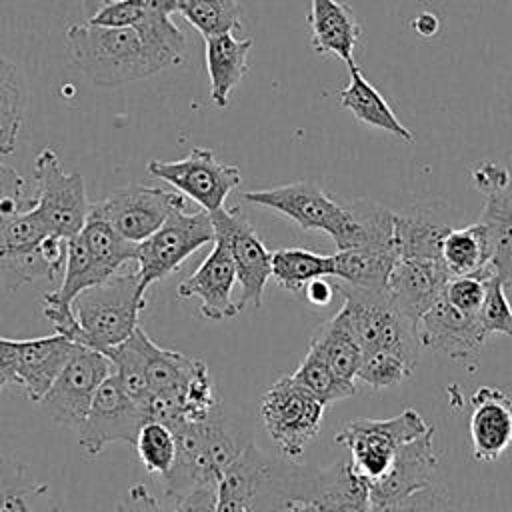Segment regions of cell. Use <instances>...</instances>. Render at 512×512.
<instances>
[{"mask_svg": "<svg viewBox=\"0 0 512 512\" xmlns=\"http://www.w3.org/2000/svg\"><path fill=\"white\" fill-rule=\"evenodd\" d=\"M170 430L176 438V460L160 480L170 500L196 486H216L222 472L246 446L238 442L240 438L220 406L204 420L182 422Z\"/></svg>", "mask_w": 512, "mask_h": 512, "instance_id": "obj_1", "label": "cell"}, {"mask_svg": "<svg viewBox=\"0 0 512 512\" xmlns=\"http://www.w3.org/2000/svg\"><path fill=\"white\" fill-rule=\"evenodd\" d=\"M66 46L72 62L96 86L112 88L158 74L136 28L72 24Z\"/></svg>", "mask_w": 512, "mask_h": 512, "instance_id": "obj_2", "label": "cell"}, {"mask_svg": "<svg viewBox=\"0 0 512 512\" xmlns=\"http://www.w3.org/2000/svg\"><path fill=\"white\" fill-rule=\"evenodd\" d=\"M146 308L136 272L112 274L108 280L82 290L72 300V312L80 326V344L106 352L118 346L140 326L138 316Z\"/></svg>", "mask_w": 512, "mask_h": 512, "instance_id": "obj_3", "label": "cell"}, {"mask_svg": "<svg viewBox=\"0 0 512 512\" xmlns=\"http://www.w3.org/2000/svg\"><path fill=\"white\" fill-rule=\"evenodd\" d=\"M242 198L248 204L264 206L284 214L302 230L328 234L338 250L362 246L364 236L346 204L334 202L316 182L298 180L274 188L250 190Z\"/></svg>", "mask_w": 512, "mask_h": 512, "instance_id": "obj_4", "label": "cell"}, {"mask_svg": "<svg viewBox=\"0 0 512 512\" xmlns=\"http://www.w3.org/2000/svg\"><path fill=\"white\" fill-rule=\"evenodd\" d=\"M334 288L344 296L342 310L362 350L384 348L400 356L410 368L418 364L422 346L416 324L400 312L386 290L356 288L342 282H336Z\"/></svg>", "mask_w": 512, "mask_h": 512, "instance_id": "obj_5", "label": "cell"}, {"mask_svg": "<svg viewBox=\"0 0 512 512\" xmlns=\"http://www.w3.org/2000/svg\"><path fill=\"white\" fill-rule=\"evenodd\" d=\"M326 406L292 376L278 378L260 400V416L276 450L298 462L318 434Z\"/></svg>", "mask_w": 512, "mask_h": 512, "instance_id": "obj_6", "label": "cell"}, {"mask_svg": "<svg viewBox=\"0 0 512 512\" xmlns=\"http://www.w3.org/2000/svg\"><path fill=\"white\" fill-rule=\"evenodd\" d=\"M428 428L430 424L418 410L404 408L400 414L386 420H350L336 432L334 442L350 450L352 470L372 482L388 470L394 452L402 444L414 440Z\"/></svg>", "mask_w": 512, "mask_h": 512, "instance_id": "obj_7", "label": "cell"}, {"mask_svg": "<svg viewBox=\"0 0 512 512\" xmlns=\"http://www.w3.org/2000/svg\"><path fill=\"white\" fill-rule=\"evenodd\" d=\"M214 242V226L206 210L184 212V208L174 210L164 224L138 244V288L142 294L146 290L178 270L182 262L194 254L204 244Z\"/></svg>", "mask_w": 512, "mask_h": 512, "instance_id": "obj_8", "label": "cell"}, {"mask_svg": "<svg viewBox=\"0 0 512 512\" xmlns=\"http://www.w3.org/2000/svg\"><path fill=\"white\" fill-rule=\"evenodd\" d=\"M34 180L38 188L34 208L50 234L62 238L76 236L90 212L84 178L78 172H66L58 154L52 148H44L34 160Z\"/></svg>", "mask_w": 512, "mask_h": 512, "instance_id": "obj_9", "label": "cell"}, {"mask_svg": "<svg viewBox=\"0 0 512 512\" xmlns=\"http://www.w3.org/2000/svg\"><path fill=\"white\" fill-rule=\"evenodd\" d=\"M148 174L168 182L206 212L222 208L228 194L242 180L236 166L222 162L212 148L204 146H194L180 160H150Z\"/></svg>", "mask_w": 512, "mask_h": 512, "instance_id": "obj_10", "label": "cell"}, {"mask_svg": "<svg viewBox=\"0 0 512 512\" xmlns=\"http://www.w3.org/2000/svg\"><path fill=\"white\" fill-rule=\"evenodd\" d=\"M180 208H186V200L180 192L128 184L112 190L104 200L90 204L88 214L106 220L120 236L140 244Z\"/></svg>", "mask_w": 512, "mask_h": 512, "instance_id": "obj_11", "label": "cell"}, {"mask_svg": "<svg viewBox=\"0 0 512 512\" xmlns=\"http://www.w3.org/2000/svg\"><path fill=\"white\" fill-rule=\"evenodd\" d=\"M208 214L214 226V238L226 244L234 262L236 282L240 284L238 312L246 306L260 308L266 282L272 276V252H268L254 226L238 208L228 210L222 206Z\"/></svg>", "mask_w": 512, "mask_h": 512, "instance_id": "obj_12", "label": "cell"}, {"mask_svg": "<svg viewBox=\"0 0 512 512\" xmlns=\"http://www.w3.org/2000/svg\"><path fill=\"white\" fill-rule=\"evenodd\" d=\"M110 374L112 364L108 356L100 350L80 344L40 404L54 422L78 430L92 406L100 384Z\"/></svg>", "mask_w": 512, "mask_h": 512, "instance_id": "obj_13", "label": "cell"}, {"mask_svg": "<svg viewBox=\"0 0 512 512\" xmlns=\"http://www.w3.org/2000/svg\"><path fill=\"white\" fill-rule=\"evenodd\" d=\"M146 422L144 408L128 398L114 374L98 388L92 406L78 426L80 448L86 456H98L108 444L136 442L138 430Z\"/></svg>", "mask_w": 512, "mask_h": 512, "instance_id": "obj_14", "label": "cell"}, {"mask_svg": "<svg viewBox=\"0 0 512 512\" xmlns=\"http://www.w3.org/2000/svg\"><path fill=\"white\" fill-rule=\"evenodd\" d=\"M278 486V470L250 442L216 482V512H270Z\"/></svg>", "mask_w": 512, "mask_h": 512, "instance_id": "obj_15", "label": "cell"}, {"mask_svg": "<svg viewBox=\"0 0 512 512\" xmlns=\"http://www.w3.org/2000/svg\"><path fill=\"white\" fill-rule=\"evenodd\" d=\"M432 440L434 426L430 424L426 432L402 444L394 452L388 470L380 478L368 482L374 512L432 482L434 470L438 466V456Z\"/></svg>", "mask_w": 512, "mask_h": 512, "instance_id": "obj_16", "label": "cell"}, {"mask_svg": "<svg viewBox=\"0 0 512 512\" xmlns=\"http://www.w3.org/2000/svg\"><path fill=\"white\" fill-rule=\"evenodd\" d=\"M416 332L422 348L454 360L470 358L488 338L478 314L456 310L446 302L444 294L416 322Z\"/></svg>", "mask_w": 512, "mask_h": 512, "instance_id": "obj_17", "label": "cell"}, {"mask_svg": "<svg viewBox=\"0 0 512 512\" xmlns=\"http://www.w3.org/2000/svg\"><path fill=\"white\" fill-rule=\"evenodd\" d=\"M236 284V270L230 252L222 240L214 238L210 254L202 264L178 284L176 294L182 300L198 298L200 314L208 320H226L238 314V306L232 300Z\"/></svg>", "mask_w": 512, "mask_h": 512, "instance_id": "obj_18", "label": "cell"}, {"mask_svg": "<svg viewBox=\"0 0 512 512\" xmlns=\"http://www.w3.org/2000/svg\"><path fill=\"white\" fill-rule=\"evenodd\" d=\"M450 278L442 260L398 258L390 272L386 292L400 312L416 324L444 294Z\"/></svg>", "mask_w": 512, "mask_h": 512, "instance_id": "obj_19", "label": "cell"}, {"mask_svg": "<svg viewBox=\"0 0 512 512\" xmlns=\"http://www.w3.org/2000/svg\"><path fill=\"white\" fill-rule=\"evenodd\" d=\"M470 444L478 462H494L512 446V400L492 386H480L472 396Z\"/></svg>", "mask_w": 512, "mask_h": 512, "instance_id": "obj_20", "label": "cell"}, {"mask_svg": "<svg viewBox=\"0 0 512 512\" xmlns=\"http://www.w3.org/2000/svg\"><path fill=\"white\" fill-rule=\"evenodd\" d=\"M78 346L56 332L52 336L20 340L14 382L26 392L28 400L40 404Z\"/></svg>", "mask_w": 512, "mask_h": 512, "instance_id": "obj_21", "label": "cell"}, {"mask_svg": "<svg viewBox=\"0 0 512 512\" xmlns=\"http://www.w3.org/2000/svg\"><path fill=\"white\" fill-rule=\"evenodd\" d=\"M308 26L314 52L334 54L346 66L356 64L354 50L362 38V26L350 4L338 0H312Z\"/></svg>", "mask_w": 512, "mask_h": 512, "instance_id": "obj_22", "label": "cell"}, {"mask_svg": "<svg viewBox=\"0 0 512 512\" xmlns=\"http://www.w3.org/2000/svg\"><path fill=\"white\" fill-rule=\"evenodd\" d=\"M206 72L210 80V98L218 108H226L232 92L250 70L248 56L254 38L238 40L232 32L204 36Z\"/></svg>", "mask_w": 512, "mask_h": 512, "instance_id": "obj_23", "label": "cell"}, {"mask_svg": "<svg viewBox=\"0 0 512 512\" xmlns=\"http://www.w3.org/2000/svg\"><path fill=\"white\" fill-rule=\"evenodd\" d=\"M68 238L48 234L38 246L6 250L0 248V282L14 290L22 284L46 278L56 280L64 272Z\"/></svg>", "mask_w": 512, "mask_h": 512, "instance_id": "obj_24", "label": "cell"}, {"mask_svg": "<svg viewBox=\"0 0 512 512\" xmlns=\"http://www.w3.org/2000/svg\"><path fill=\"white\" fill-rule=\"evenodd\" d=\"M312 494L306 496L324 512H374L368 480L358 476L350 460H340L320 470L312 482Z\"/></svg>", "mask_w": 512, "mask_h": 512, "instance_id": "obj_25", "label": "cell"}, {"mask_svg": "<svg viewBox=\"0 0 512 512\" xmlns=\"http://www.w3.org/2000/svg\"><path fill=\"white\" fill-rule=\"evenodd\" d=\"M348 72H350V82L346 88L340 90V106L350 110L356 120H360L370 128H378L388 134H394L404 142H414L412 130L398 120L390 104L370 84V80L364 76L360 66L352 64L348 66Z\"/></svg>", "mask_w": 512, "mask_h": 512, "instance_id": "obj_26", "label": "cell"}, {"mask_svg": "<svg viewBox=\"0 0 512 512\" xmlns=\"http://www.w3.org/2000/svg\"><path fill=\"white\" fill-rule=\"evenodd\" d=\"M332 258L334 278H338V282L356 288L386 290L398 254L394 248L356 246L338 250Z\"/></svg>", "mask_w": 512, "mask_h": 512, "instance_id": "obj_27", "label": "cell"}, {"mask_svg": "<svg viewBox=\"0 0 512 512\" xmlns=\"http://www.w3.org/2000/svg\"><path fill=\"white\" fill-rule=\"evenodd\" d=\"M488 236L490 266L494 276L512 286V190H498L486 194V204L478 220Z\"/></svg>", "mask_w": 512, "mask_h": 512, "instance_id": "obj_28", "label": "cell"}, {"mask_svg": "<svg viewBox=\"0 0 512 512\" xmlns=\"http://www.w3.org/2000/svg\"><path fill=\"white\" fill-rule=\"evenodd\" d=\"M442 262L450 276H476L488 280L494 276L490 266V246L480 222L466 228H450L442 242Z\"/></svg>", "mask_w": 512, "mask_h": 512, "instance_id": "obj_29", "label": "cell"}, {"mask_svg": "<svg viewBox=\"0 0 512 512\" xmlns=\"http://www.w3.org/2000/svg\"><path fill=\"white\" fill-rule=\"evenodd\" d=\"M140 346L144 354V372L150 392L184 394L192 376L206 364L200 358H188L180 352L160 348L146 332L140 330Z\"/></svg>", "mask_w": 512, "mask_h": 512, "instance_id": "obj_30", "label": "cell"}, {"mask_svg": "<svg viewBox=\"0 0 512 512\" xmlns=\"http://www.w3.org/2000/svg\"><path fill=\"white\" fill-rule=\"evenodd\" d=\"M448 232H450L448 224L424 212L396 214V220H394L396 254L398 258L442 260V242Z\"/></svg>", "mask_w": 512, "mask_h": 512, "instance_id": "obj_31", "label": "cell"}, {"mask_svg": "<svg viewBox=\"0 0 512 512\" xmlns=\"http://www.w3.org/2000/svg\"><path fill=\"white\" fill-rule=\"evenodd\" d=\"M272 278L288 292H302L310 280L334 278V258L306 248H280L272 252Z\"/></svg>", "mask_w": 512, "mask_h": 512, "instance_id": "obj_32", "label": "cell"}, {"mask_svg": "<svg viewBox=\"0 0 512 512\" xmlns=\"http://www.w3.org/2000/svg\"><path fill=\"white\" fill-rule=\"evenodd\" d=\"M48 492L28 466L0 454V512H42Z\"/></svg>", "mask_w": 512, "mask_h": 512, "instance_id": "obj_33", "label": "cell"}, {"mask_svg": "<svg viewBox=\"0 0 512 512\" xmlns=\"http://www.w3.org/2000/svg\"><path fill=\"white\" fill-rule=\"evenodd\" d=\"M88 248L94 266L110 278L128 260H136L138 244L120 236L106 220L88 214L84 228L78 232Z\"/></svg>", "mask_w": 512, "mask_h": 512, "instance_id": "obj_34", "label": "cell"}, {"mask_svg": "<svg viewBox=\"0 0 512 512\" xmlns=\"http://www.w3.org/2000/svg\"><path fill=\"white\" fill-rule=\"evenodd\" d=\"M312 342L320 348L324 358L328 360L330 368L346 380L356 378V370L360 364L362 348L348 324L344 310L340 308L328 322L320 326Z\"/></svg>", "mask_w": 512, "mask_h": 512, "instance_id": "obj_35", "label": "cell"}, {"mask_svg": "<svg viewBox=\"0 0 512 512\" xmlns=\"http://www.w3.org/2000/svg\"><path fill=\"white\" fill-rule=\"evenodd\" d=\"M26 110V84L14 62L0 54V156L16 150Z\"/></svg>", "mask_w": 512, "mask_h": 512, "instance_id": "obj_36", "label": "cell"}, {"mask_svg": "<svg viewBox=\"0 0 512 512\" xmlns=\"http://www.w3.org/2000/svg\"><path fill=\"white\" fill-rule=\"evenodd\" d=\"M302 388H306L312 396H316L324 406L332 402L350 398L356 394V386L352 380L340 378L320 352V348L310 340L308 352L294 374H290Z\"/></svg>", "mask_w": 512, "mask_h": 512, "instance_id": "obj_37", "label": "cell"}, {"mask_svg": "<svg viewBox=\"0 0 512 512\" xmlns=\"http://www.w3.org/2000/svg\"><path fill=\"white\" fill-rule=\"evenodd\" d=\"M140 326L132 332L130 338L120 342L118 346L108 348L104 354L108 356L112 364V374L116 376L120 388L128 398L144 406V400L148 398V382L144 372V354L140 346Z\"/></svg>", "mask_w": 512, "mask_h": 512, "instance_id": "obj_38", "label": "cell"}, {"mask_svg": "<svg viewBox=\"0 0 512 512\" xmlns=\"http://www.w3.org/2000/svg\"><path fill=\"white\" fill-rule=\"evenodd\" d=\"M178 12L202 34L240 30L238 0H178Z\"/></svg>", "mask_w": 512, "mask_h": 512, "instance_id": "obj_39", "label": "cell"}, {"mask_svg": "<svg viewBox=\"0 0 512 512\" xmlns=\"http://www.w3.org/2000/svg\"><path fill=\"white\" fill-rule=\"evenodd\" d=\"M134 448L148 474L162 480L176 460L174 432L162 422H144L138 430Z\"/></svg>", "mask_w": 512, "mask_h": 512, "instance_id": "obj_40", "label": "cell"}, {"mask_svg": "<svg viewBox=\"0 0 512 512\" xmlns=\"http://www.w3.org/2000/svg\"><path fill=\"white\" fill-rule=\"evenodd\" d=\"M414 368H410L400 356L384 348H368L362 350L360 364L356 370V378L366 382L368 386L382 390L392 388L410 378Z\"/></svg>", "mask_w": 512, "mask_h": 512, "instance_id": "obj_41", "label": "cell"}, {"mask_svg": "<svg viewBox=\"0 0 512 512\" xmlns=\"http://www.w3.org/2000/svg\"><path fill=\"white\" fill-rule=\"evenodd\" d=\"M48 234L50 230L34 206L0 220V248L6 250L38 246Z\"/></svg>", "mask_w": 512, "mask_h": 512, "instance_id": "obj_42", "label": "cell"}, {"mask_svg": "<svg viewBox=\"0 0 512 512\" xmlns=\"http://www.w3.org/2000/svg\"><path fill=\"white\" fill-rule=\"evenodd\" d=\"M478 320L488 336H512V306L504 294V284L496 276L486 280V292L478 310Z\"/></svg>", "mask_w": 512, "mask_h": 512, "instance_id": "obj_43", "label": "cell"}, {"mask_svg": "<svg viewBox=\"0 0 512 512\" xmlns=\"http://www.w3.org/2000/svg\"><path fill=\"white\" fill-rule=\"evenodd\" d=\"M378 512H456L450 496L430 484L390 502L388 506L380 508Z\"/></svg>", "mask_w": 512, "mask_h": 512, "instance_id": "obj_44", "label": "cell"}, {"mask_svg": "<svg viewBox=\"0 0 512 512\" xmlns=\"http://www.w3.org/2000/svg\"><path fill=\"white\" fill-rule=\"evenodd\" d=\"M486 292V280L476 276H452L444 286V298L460 312L478 314Z\"/></svg>", "mask_w": 512, "mask_h": 512, "instance_id": "obj_45", "label": "cell"}, {"mask_svg": "<svg viewBox=\"0 0 512 512\" xmlns=\"http://www.w3.org/2000/svg\"><path fill=\"white\" fill-rule=\"evenodd\" d=\"M142 14L144 10L134 0H104L98 2L88 22L106 28H132L140 22Z\"/></svg>", "mask_w": 512, "mask_h": 512, "instance_id": "obj_46", "label": "cell"}, {"mask_svg": "<svg viewBox=\"0 0 512 512\" xmlns=\"http://www.w3.org/2000/svg\"><path fill=\"white\" fill-rule=\"evenodd\" d=\"M34 206V198H24V178L0 162V218H8Z\"/></svg>", "mask_w": 512, "mask_h": 512, "instance_id": "obj_47", "label": "cell"}, {"mask_svg": "<svg viewBox=\"0 0 512 512\" xmlns=\"http://www.w3.org/2000/svg\"><path fill=\"white\" fill-rule=\"evenodd\" d=\"M116 512H176L174 502L168 504L156 498L144 484H134L128 488L126 496L120 500Z\"/></svg>", "mask_w": 512, "mask_h": 512, "instance_id": "obj_48", "label": "cell"}, {"mask_svg": "<svg viewBox=\"0 0 512 512\" xmlns=\"http://www.w3.org/2000/svg\"><path fill=\"white\" fill-rule=\"evenodd\" d=\"M172 502L176 512H216V486H196Z\"/></svg>", "mask_w": 512, "mask_h": 512, "instance_id": "obj_49", "label": "cell"}, {"mask_svg": "<svg viewBox=\"0 0 512 512\" xmlns=\"http://www.w3.org/2000/svg\"><path fill=\"white\" fill-rule=\"evenodd\" d=\"M472 180L474 186L478 190H482L484 194L490 192H498V190H506L510 184V176L508 170L496 162H484L480 164L474 172H472Z\"/></svg>", "mask_w": 512, "mask_h": 512, "instance_id": "obj_50", "label": "cell"}, {"mask_svg": "<svg viewBox=\"0 0 512 512\" xmlns=\"http://www.w3.org/2000/svg\"><path fill=\"white\" fill-rule=\"evenodd\" d=\"M20 340L0 336V390L16 380V362H18Z\"/></svg>", "mask_w": 512, "mask_h": 512, "instance_id": "obj_51", "label": "cell"}, {"mask_svg": "<svg viewBox=\"0 0 512 512\" xmlns=\"http://www.w3.org/2000/svg\"><path fill=\"white\" fill-rule=\"evenodd\" d=\"M304 294H306V298H308L310 304L326 306V304H330V300H332L334 286H332L326 278H316V280H310V282L304 286Z\"/></svg>", "mask_w": 512, "mask_h": 512, "instance_id": "obj_52", "label": "cell"}, {"mask_svg": "<svg viewBox=\"0 0 512 512\" xmlns=\"http://www.w3.org/2000/svg\"><path fill=\"white\" fill-rule=\"evenodd\" d=\"M282 512H324V510L316 502H312L310 498L294 496V498H288L284 502Z\"/></svg>", "mask_w": 512, "mask_h": 512, "instance_id": "obj_53", "label": "cell"}, {"mask_svg": "<svg viewBox=\"0 0 512 512\" xmlns=\"http://www.w3.org/2000/svg\"><path fill=\"white\" fill-rule=\"evenodd\" d=\"M82 2H84V8H86V10H90L92 6H94V10H96V6H98L96 0H82Z\"/></svg>", "mask_w": 512, "mask_h": 512, "instance_id": "obj_54", "label": "cell"}, {"mask_svg": "<svg viewBox=\"0 0 512 512\" xmlns=\"http://www.w3.org/2000/svg\"><path fill=\"white\" fill-rule=\"evenodd\" d=\"M0 220H2V218H0Z\"/></svg>", "mask_w": 512, "mask_h": 512, "instance_id": "obj_55", "label": "cell"}]
</instances>
